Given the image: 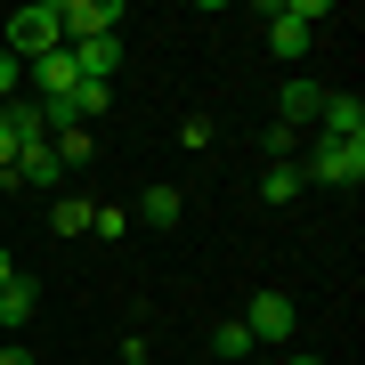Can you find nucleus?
Here are the masks:
<instances>
[{
  "mask_svg": "<svg viewBox=\"0 0 365 365\" xmlns=\"http://www.w3.org/2000/svg\"><path fill=\"white\" fill-rule=\"evenodd\" d=\"M57 16H66V41H98L122 25V0H57Z\"/></svg>",
  "mask_w": 365,
  "mask_h": 365,
  "instance_id": "5",
  "label": "nucleus"
},
{
  "mask_svg": "<svg viewBox=\"0 0 365 365\" xmlns=\"http://www.w3.org/2000/svg\"><path fill=\"white\" fill-rule=\"evenodd\" d=\"M317 122H325V138H349V146H365V98H357V90H325Z\"/></svg>",
  "mask_w": 365,
  "mask_h": 365,
  "instance_id": "7",
  "label": "nucleus"
},
{
  "mask_svg": "<svg viewBox=\"0 0 365 365\" xmlns=\"http://www.w3.org/2000/svg\"><path fill=\"white\" fill-rule=\"evenodd\" d=\"M179 138H187V146H211L220 130H211V114H187V122H179Z\"/></svg>",
  "mask_w": 365,
  "mask_h": 365,
  "instance_id": "20",
  "label": "nucleus"
},
{
  "mask_svg": "<svg viewBox=\"0 0 365 365\" xmlns=\"http://www.w3.org/2000/svg\"><path fill=\"white\" fill-rule=\"evenodd\" d=\"M0 365H33V349H0Z\"/></svg>",
  "mask_w": 365,
  "mask_h": 365,
  "instance_id": "24",
  "label": "nucleus"
},
{
  "mask_svg": "<svg viewBox=\"0 0 365 365\" xmlns=\"http://www.w3.org/2000/svg\"><path fill=\"white\" fill-rule=\"evenodd\" d=\"M268 155H276V163H292V155H300V130H284V122H276V130H268Z\"/></svg>",
  "mask_w": 365,
  "mask_h": 365,
  "instance_id": "19",
  "label": "nucleus"
},
{
  "mask_svg": "<svg viewBox=\"0 0 365 365\" xmlns=\"http://www.w3.org/2000/svg\"><path fill=\"white\" fill-rule=\"evenodd\" d=\"M16 73H25V66H16V57H9V49H0V106H9V98H16Z\"/></svg>",
  "mask_w": 365,
  "mask_h": 365,
  "instance_id": "21",
  "label": "nucleus"
},
{
  "mask_svg": "<svg viewBox=\"0 0 365 365\" xmlns=\"http://www.w3.org/2000/svg\"><path fill=\"white\" fill-rule=\"evenodd\" d=\"M244 333H252V349H260V341L284 349V341H292V300H284V292H260V300L244 309Z\"/></svg>",
  "mask_w": 365,
  "mask_h": 365,
  "instance_id": "3",
  "label": "nucleus"
},
{
  "mask_svg": "<svg viewBox=\"0 0 365 365\" xmlns=\"http://www.w3.org/2000/svg\"><path fill=\"white\" fill-rule=\"evenodd\" d=\"M66 179V163H57V146L41 138V146H16V163L0 170V187H57Z\"/></svg>",
  "mask_w": 365,
  "mask_h": 365,
  "instance_id": "4",
  "label": "nucleus"
},
{
  "mask_svg": "<svg viewBox=\"0 0 365 365\" xmlns=\"http://www.w3.org/2000/svg\"><path fill=\"white\" fill-rule=\"evenodd\" d=\"M33 309H41V292L25 284V276H16V284H9V292H0V325H25V317H33Z\"/></svg>",
  "mask_w": 365,
  "mask_h": 365,
  "instance_id": "13",
  "label": "nucleus"
},
{
  "mask_svg": "<svg viewBox=\"0 0 365 365\" xmlns=\"http://www.w3.org/2000/svg\"><path fill=\"white\" fill-rule=\"evenodd\" d=\"M90 211H98V203H81V195H66V203L49 211V227H57V235H90Z\"/></svg>",
  "mask_w": 365,
  "mask_h": 365,
  "instance_id": "16",
  "label": "nucleus"
},
{
  "mask_svg": "<svg viewBox=\"0 0 365 365\" xmlns=\"http://www.w3.org/2000/svg\"><path fill=\"white\" fill-rule=\"evenodd\" d=\"M66 49H73V73H81V81H98V90H106V81L122 73V33H98V41H66Z\"/></svg>",
  "mask_w": 365,
  "mask_h": 365,
  "instance_id": "6",
  "label": "nucleus"
},
{
  "mask_svg": "<svg viewBox=\"0 0 365 365\" xmlns=\"http://www.w3.org/2000/svg\"><path fill=\"white\" fill-rule=\"evenodd\" d=\"M268 57H276V66H292V57H309V25H300L292 9H276V16H268Z\"/></svg>",
  "mask_w": 365,
  "mask_h": 365,
  "instance_id": "8",
  "label": "nucleus"
},
{
  "mask_svg": "<svg viewBox=\"0 0 365 365\" xmlns=\"http://www.w3.org/2000/svg\"><path fill=\"white\" fill-rule=\"evenodd\" d=\"M90 235H106V244L130 235V211H122V203H98V211H90Z\"/></svg>",
  "mask_w": 365,
  "mask_h": 365,
  "instance_id": "17",
  "label": "nucleus"
},
{
  "mask_svg": "<svg viewBox=\"0 0 365 365\" xmlns=\"http://www.w3.org/2000/svg\"><path fill=\"white\" fill-rule=\"evenodd\" d=\"M49 146H57V163H66V170H81V163L98 155V146H90V130H81V122H73V130H57Z\"/></svg>",
  "mask_w": 365,
  "mask_h": 365,
  "instance_id": "15",
  "label": "nucleus"
},
{
  "mask_svg": "<svg viewBox=\"0 0 365 365\" xmlns=\"http://www.w3.org/2000/svg\"><path fill=\"white\" fill-rule=\"evenodd\" d=\"M49 49H66V16H57V0L16 9V16H9V57H16V66H33V57H49Z\"/></svg>",
  "mask_w": 365,
  "mask_h": 365,
  "instance_id": "1",
  "label": "nucleus"
},
{
  "mask_svg": "<svg viewBox=\"0 0 365 365\" xmlns=\"http://www.w3.org/2000/svg\"><path fill=\"white\" fill-rule=\"evenodd\" d=\"M211 349H220V357H252V333H244V317H235V325H220V333H211Z\"/></svg>",
  "mask_w": 365,
  "mask_h": 365,
  "instance_id": "18",
  "label": "nucleus"
},
{
  "mask_svg": "<svg viewBox=\"0 0 365 365\" xmlns=\"http://www.w3.org/2000/svg\"><path fill=\"white\" fill-rule=\"evenodd\" d=\"M317 106H325V90H317V81H284V130H300V122H317Z\"/></svg>",
  "mask_w": 365,
  "mask_h": 365,
  "instance_id": "10",
  "label": "nucleus"
},
{
  "mask_svg": "<svg viewBox=\"0 0 365 365\" xmlns=\"http://www.w3.org/2000/svg\"><path fill=\"white\" fill-rule=\"evenodd\" d=\"M16 163V130H9V114H0V170Z\"/></svg>",
  "mask_w": 365,
  "mask_h": 365,
  "instance_id": "22",
  "label": "nucleus"
},
{
  "mask_svg": "<svg viewBox=\"0 0 365 365\" xmlns=\"http://www.w3.org/2000/svg\"><path fill=\"white\" fill-rule=\"evenodd\" d=\"M179 211H187V195H179V187H146L130 220H155V227H170V220H179Z\"/></svg>",
  "mask_w": 365,
  "mask_h": 365,
  "instance_id": "11",
  "label": "nucleus"
},
{
  "mask_svg": "<svg viewBox=\"0 0 365 365\" xmlns=\"http://www.w3.org/2000/svg\"><path fill=\"white\" fill-rule=\"evenodd\" d=\"M300 187H309V179H300V163H268V179H260V195H268V203H292Z\"/></svg>",
  "mask_w": 365,
  "mask_h": 365,
  "instance_id": "12",
  "label": "nucleus"
},
{
  "mask_svg": "<svg viewBox=\"0 0 365 365\" xmlns=\"http://www.w3.org/2000/svg\"><path fill=\"white\" fill-rule=\"evenodd\" d=\"M106 106H114V90H98V81H73V122H81V130H90Z\"/></svg>",
  "mask_w": 365,
  "mask_h": 365,
  "instance_id": "14",
  "label": "nucleus"
},
{
  "mask_svg": "<svg viewBox=\"0 0 365 365\" xmlns=\"http://www.w3.org/2000/svg\"><path fill=\"white\" fill-rule=\"evenodd\" d=\"M33 81H41V98H73V49H49V57H33Z\"/></svg>",
  "mask_w": 365,
  "mask_h": 365,
  "instance_id": "9",
  "label": "nucleus"
},
{
  "mask_svg": "<svg viewBox=\"0 0 365 365\" xmlns=\"http://www.w3.org/2000/svg\"><path fill=\"white\" fill-rule=\"evenodd\" d=\"M300 179H325V187H357V179H365V146H349V138H317V155L300 163Z\"/></svg>",
  "mask_w": 365,
  "mask_h": 365,
  "instance_id": "2",
  "label": "nucleus"
},
{
  "mask_svg": "<svg viewBox=\"0 0 365 365\" xmlns=\"http://www.w3.org/2000/svg\"><path fill=\"white\" fill-rule=\"evenodd\" d=\"M16 284V260H9V252H0V292H9Z\"/></svg>",
  "mask_w": 365,
  "mask_h": 365,
  "instance_id": "23",
  "label": "nucleus"
},
{
  "mask_svg": "<svg viewBox=\"0 0 365 365\" xmlns=\"http://www.w3.org/2000/svg\"><path fill=\"white\" fill-rule=\"evenodd\" d=\"M292 365H325V357H292Z\"/></svg>",
  "mask_w": 365,
  "mask_h": 365,
  "instance_id": "25",
  "label": "nucleus"
}]
</instances>
